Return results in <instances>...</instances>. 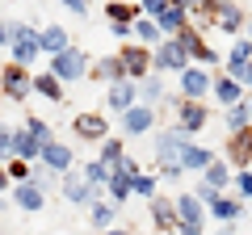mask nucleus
<instances>
[{"label":"nucleus","mask_w":252,"mask_h":235,"mask_svg":"<svg viewBox=\"0 0 252 235\" xmlns=\"http://www.w3.org/2000/svg\"><path fill=\"white\" fill-rule=\"evenodd\" d=\"M210 164H215V151H210V147H193V143L181 147V172H185V168H202V172H206Z\"/></svg>","instance_id":"16"},{"label":"nucleus","mask_w":252,"mask_h":235,"mask_svg":"<svg viewBox=\"0 0 252 235\" xmlns=\"http://www.w3.org/2000/svg\"><path fill=\"white\" fill-rule=\"evenodd\" d=\"M135 101H139V97H135V80H118V84H109V109L126 114Z\"/></svg>","instance_id":"17"},{"label":"nucleus","mask_w":252,"mask_h":235,"mask_svg":"<svg viewBox=\"0 0 252 235\" xmlns=\"http://www.w3.org/2000/svg\"><path fill=\"white\" fill-rule=\"evenodd\" d=\"M160 92H164V84L156 80V76H147V80H143V97H147V101H156Z\"/></svg>","instance_id":"40"},{"label":"nucleus","mask_w":252,"mask_h":235,"mask_svg":"<svg viewBox=\"0 0 252 235\" xmlns=\"http://www.w3.org/2000/svg\"><path fill=\"white\" fill-rule=\"evenodd\" d=\"M34 92H42V97H51V101H63V84L55 80L51 72H42V76H34Z\"/></svg>","instance_id":"26"},{"label":"nucleus","mask_w":252,"mask_h":235,"mask_svg":"<svg viewBox=\"0 0 252 235\" xmlns=\"http://www.w3.org/2000/svg\"><path fill=\"white\" fill-rule=\"evenodd\" d=\"M9 42H13V55H17L21 67L38 59V34L30 26H9Z\"/></svg>","instance_id":"5"},{"label":"nucleus","mask_w":252,"mask_h":235,"mask_svg":"<svg viewBox=\"0 0 252 235\" xmlns=\"http://www.w3.org/2000/svg\"><path fill=\"white\" fill-rule=\"evenodd\" d=\"M177 46L185 51V59H202V63H215V51H210V46L202 42V34H193V29H181V34H177Z\"/></svg>","instance_id":"13"},{"label":"nucleus","mask_w":252,"mask_h":235,"mask_svg":"<svg viewBox=\"0 0 252 235\" xmlns=\"http://www.w3.org/2000/svg\"><path fill=\"white\" fill-rule=\"evenodd\" d=\"M13 151V135H9V130H0V155H9Z\"/></svg>","instance_id":"44"},{"label":"nucleus","mask_w":252,"mask_h":235,"mask_svg":"<svg viewBox=\"0 0 252 235\" xmlns=\"http://www.w3.org/2000/svg\"><path fill=\"white\" fill-rule=\"evenodd\" d=\"M193 198H198L202 206H215V202H219V189H210V185H202V189L193 193Z\"/></svg>","instance_id":"42"},{"label":"nucleus","mask_w":252,"mask_h":235,"mask_svg":"<svg viewBox=\"0 0 252 235\" xmlns=\"http://www.w3.org/2000/svg\"><path fill=\"white\" fill-rule=\"evenodd\" d=\"M93 80H109V84H118V80H126V72H122V63H118V55L114 59H97V63H93Z\"/></svg>","instance_id":"22"},{"label":"nucleus","mask_w":252,"mask_h":235,"mask_svg":"<svg viewBox=\"0 0 252 235\" xmlns=\"http://www.w3.org/2000/svg\"><path fill=\"white\" fill-rule=\"evenodd\" d=\"M63 193H67V202H93L97 198L93 185L84 181V172H72V168H67V176H63Z\"/></svg>","instance_id":"15"},{"label":"nucleus","mask_w":252,"mask_h":235,"mask_svg":"<svg viewBox=\"0 0 252 235\" xmlns=\"http://www.w3.org/2000/svg\"><path fill=\"white\" fill-rule=\"evenodd\" d=\"M248 42H252V38H248Z\"/></svg>","instance_id":"53"},{"label":"nucleus","mask_w":252,"mask_h":235,"mask_svg":"<svg viewBox=\"0 0 252 235\" xmlns=\"http://www.w3.org/2000/svg\"><path fill=\"white\" fill-rule=\"evenodd\" d=\"M202 4H206V9H219V4H227V0H202Z\"/></svg>","instance_id":"48"},{"label":"nucleus","mask_w":252,"mask_h":235,"mask_svg":"<svg viewBox=\"0 0 252 235\" xmlns=\"http://www.w3.org/2000/svg\"><path fill=\"white\" fill-rule=\"evenodd\" d=\"M156 122V109L152 105H143V101H135V105L122 114V126H126V135H143L147 126Z\"/></svg>","instance_id":"11"},{"label":"nucleus","mask_w":252,"mask_h":235,"mask_svg":"<svg viewBox=\"0 0 252 235\" xmlns=\"http://www.w3.org/2000/svg\"><path fill=\"white\" fill-rule=\"evenodd\" d=\"M105 13H109V21H114V26H130V21L139 17V4H122V0H109Z\"/></svg>","instance_id":"25"},{"label":"nucleus","mask_w":252,"mask_h":235,"mask_svg":"<svg viewBox=\"0 0 252 235\" xmlns=\"http://www.w3.org/2000/svg\"><path fill=\"white\" fill-rule=\"evenodd\" d=\"M38 160L46 164V172H67L72 168V151H67V143H42V151H38Z\"/></svg>","instance_id":"10"},{"label":"nucleus","mask_w":252,"mask_h":235,"mask_svg":"<svg viewBox=\"0 0 252 235\" xmlns=\"http://www.w3.org/2000/svg\"><path fill=\"white\" fill-rule=\"evenodd\" d=\"M172 9H181V13H198V9H206L202 0H168Z\"/></svg>","instance_id":"43"},{"label":"nucleus","mask_w":252,"mask_h":235,"mask_svg":"<svg viewBox=\"0 0 252 235\" xmlns=\"http://www.w3.org/2000/svg\"><path fill=\"white\" fill-rule=\"evenodd\" d=\"M172 210H177V227H198L206 223V210H202V202L193 198V193H181L177 202H172Z\"/></svg>","instance_id":"6"},{"label":"nucleus","mask_w":252,"mask_h":235,"mask_svg":"<svg viewBox=\"0 0 252 235\" xmlns=\"http://www.w3.org/2000/svg\"><path fill=\"white\" fill-rule=\"evenodd\" d=\"M227 181H231V168L215 160V164H210V168H206V181H202V185H210V189H223Z\"/></svg>","instance_id":"30"},{"label":"nucleus","mask_w":252,"mask_h":235,"mask_svg":"<svg viewBox=\"0 0 252 235\" xmlns=\"http://www.w3.org/2000/svg\"><path fill=\"white\" fill-rule=\"evenodd\" d=\"M227 126H231V130L252 126V118H248V101H235V105H227Z\"/></svg>","instance_id":"27"},{"label":"nucleus","mask_w":252,"mask_h":235,"mask_svg":"<svg viewBox=\"0 0 252 235\" xmlns=\"http://www.w3.org/2000/svg\"><path fill=\"white\" fill-rule=\"evenodd\" d=\"M156 26H160V34H172V38H177L181 29H185V13H181V9H172V4H168V9H164L160 17H156Z\"/></svg>","instance_id":"23"},{"label":"nucleus","mask_w":252,"mask_h":235,"mask_svg":"<svg viewBox=\"0 0 252 235\" xmlns=\"http://www.w3.org/2000/svg\"><path fill=\"white\" fill-rule=\"evenodd\" d=\"M244 84H252V63H248V76H244Z\"/></svg>","instance_id":"50"},{"label":"nucleus","mask_w":252,"mask_h":235,"mask_svg":"<svg viewBox=\"0 0 252 235\" xmlns=\"http://www.w3.org/2000/svg\"><path fill=\"white\" fill-rule=\"evenodd\" d=\"M105 235H130V231H118V227H114V231H105Z\"/></svg>","instance_id":"51"},{"label":"nucleus","mask_w":252,"mask_h":235,"mask_svg":"<svg viewBox=\"0 0 252 235\" xmlns=\"http://www.w3.org/2000/svg\"><path fill=\"white\" fill-rule=\"evenodd\" d=\"M177 231H181V235H202L198 227H177Z\"/></svg>","instance_id":"47"},{"label":"nucleus","mask_w":252,"mask_h":235,"mask_svg":"<svg viewBox=\"0 0 252 235\" xmlns=\"http://www.w3.org/2000/svg\"><path fill=\"white\" fill-rule=\"evenodd\" d=\"M105 189H109V198H114V202H126V198H130V176H118V172H109Z\"/></svg>","instance_id":"31"},{"label":"nucleus","mask_w":252,"mask_h":235,"mask_svg":"<svg viewBox=\"0 0 252 235\" xmlns=\"http://www.w3.org/2000/svg\"><path fill=\"white\" fill-rule=\"evenodd\" d=\"M9 42V26H4V21H0V46Z\"/></svg>","instance_id":"46"},{"label":"nucleus","mask_w":252,"mask_h":235,"mask_svg":"<svg viewBox=\"0 0 252 235\" xmlns=\"http://www.w3.org/2000/svg\"><path fill=\"white\" fill-rule=\"evenodd\" d=\"M4 185H9V176H4V168H0V193H4Z\"/></svg>","instance_id":"49"},{"label":"nucleus","mask_w":252,"mask_h":235,"mask_svg":"<svg viewBox=\"0 0 252 235\" xmlns=\"http://www.w3.org/2000/svg\"><path fill=\"white\" fill-rule=\"evenodd\" d=\"M152 67H160V72H185L189 67V59H185V51L177 46V38H168V42L152 55Z\"/></svg>","instance_id":"7"},{"label":"nucleus","mask_w":252,"mask_h":235,"mask_svg":"<svg viewBox=\"0 0 252 235\" xmlns=\"http://www.w3.org/2000/svg\"><path fill=\"white\" fill-rule=\"evenodd\" d=\"M89 214H93V223H97V227H109V223H114V206H109V202H101V198H93L89 202Z\"/></svg>","instance_id":"32"},{"label":"nucleus","mask_w":252,"mask_h":235,"mask_svg":"<svg viewBox=\"0 0 252 235\" xmlns=\"http://www.w3.org/2000/svg\"><path fill=\"white\" fill-rule=\"evenodd\" d=\"M38 151H42V143H38L34 135H30V130H17V135H13V155H17V160H38Z\"/></svg>","instance_id":"20"},{"label":"nucleus","mask_w":252,"mask_h":235,"mask_svg":"<svg viewBox=\"0 0 252 235\" xmlns=\"http://www.w3.org/2000/svg\"><path fill=\"white\" fill-rule=\"evenodd\" d=\"M122 155H126V151H122V143H118V139H101V160H97V164H105V168L114 172V164L122 160Z\"/></svg>","instance_id":"28"},{"label":"nucleus","mask_w":252,"mask_h":235,"mask_svg":"<svg viewBox=\"0 0 252 235\" xmlns=\"http://www.w3.org/2000/svg\"><path fill=\"white\" fill-rule=\"evenodd\" d=\"M181 92H185L181 101H202L210 92V76L202 72V67H185V72H181Z\"/></svg>","instance_id":"8"},{"label":"nucleus","mask_w":252,"mask_h":235,"mask_svg":"<svg viewBox=\"0 0 252 235\" xmlns=\"http://www.w3.org/2000/svg\"><path fill=\"white\" fill-rule=\"evenodd\" d=\"M240 88H244V84H235L231 76H223V80L215 84V97L223 101V105H235V101H240Z\"/></svg>","instance_id":"29"},{"label":"nucleus","mask_w":252,"mask_h":235,"mask_svg":"<svg viewBox=\"0 0 252 235\" xmlns=\"http://www.w3.org/2000/svg\"><path fill=\"white\" fill-rule=\"evenodd\" d=\"M185 143H189L185 130H177V126L164 130V135L156 139V160H160V172L168 176V181H172V176H181V147H185Z\"/></svg>","instance_id":"1"},{"label":"nucleus","mask_w":252,"mask_h":235,"mask_svg":"<svg viewBox=\"0 0 252 235\" xmlns=\"http://www.w3.org/2000/svg\"><path fill=\"white\" fill-rule=\"evenodd\" d=\"M26 130L38 139V143H51V126H46L42 118H30V122H26Z\"/></svg>","instance_id":"37"},{"label":"nucleus","mask_w":252,"mask_h":235,"mask_svg":"<svg viewBox=\"0 0 252 235\" xmlns=\"http://www.w3.org/2000/svg\"><path fill=\"white\" fill-rule=\"evenodd\" d=\"M0 92H4V97H13V101H26L30 92H34V76H30L21 63L0 67Z\"/></svg>","instance_id":"3"},{"label":"nucleus","mask_w":252,"mask_h":235,"mask_svg":"<svg viewBox=\"0 0 252 235\" xmlns=\"http://www.w3.org/2000/svg\"><path fill=\"white\" fill-rule=\"evenodd\" d=\"M231 176H235V185H240L244 198H252V172H231Z\"/></svg>","instance_id":"41"},{"label":"nucleus","mask_w":252,"mask_h":235,"mask_svg":"<svg viewBox=\"0 0 252 235\" xmlns=\"http://www.w3.org/2000/svg\"><path fill=\"white\" fill-rule=\"evenodd\" d=\"M210 13H215V26L227 29V34H235V29L244 26V9L240 4H219V9H210Z\"/></svg>","instance_id":"18"},{"label":"nucleus","mask_w":252,"mask_h":235,"mask_svg":"<svg viewBox=\"0 0 252 235\" xmlns=\"http://www.w3.org/2000/svg\"><path fill=\"white\" fill-rule=\"evenodd\" d=\"M72 130H76L80 139H109V122H105L101 114H76Z\"/></svg>","instance_id":"14"},{"label":"nucleus","mask_w":252,"mask_h":235,"mask_svg":"<svg viewBox=\"0 0 252 235\" xmlns=\"http://www.w3.org/2000/svg\"><path fill=\"white\" fill-rule=\"evenodd\" d=\"M67 46H72V42H67V34H63L59 26H51V29H42V34H38V51L63 55V51H67Z\"/></svg>","instance_id":"21"},{"label":"nucleus","mask_w":252,"mask_h":235,"mask_svg":"<svg viewBox=\"0 0 252 235\" xmlns=\"http://www.w3.org/2000/svg\"><path fill=\"white\" fill-rule=\"evenodd\" d=\"M227 155L235 160V172L248 168V160H252V126H244V130H235V135H231V143H227Z\"/></svg>","instance_id":"12"},{"label":"nucleus","mask_w":252,"mask_h":235,"mask_svg":"<svg viewBox=\"0 0 252 235\" xmlns=\"http://www.w3.org/2000/svg\"><path fill=\"white\" fill-rule=\"evenodd\" d=\"M177 118H181V126L177 130H185V135H189V130H202V126H206V105H202V101H177Z\"/></svg>","instance_id":"9"},{"label":"nucleus","mask_w":252,"mask_h":235,"mask_svg":"<svg viewBox=\"0 0 252 235\" xmlns=\"http://www.w3.org/2000/svg\"><path fill=\"white\" fill-rule=\"evenodd\" d=\"M130 193H139V198H156V176H143V172H139L135 181H130Z\"/></svg>","instance_id":"36"},{"label":"nucleus","mask_w":252,"mask_h":235,"mask_svg":"<svg viewBox=\"0 0 252 235\" xmlns=\"http://www.w3.org/2000/svg\"><path fill=\"white\" fill-rule=\"evenodd\" d=\"M17 206L21 210H30V214H38V210H42V189H38V185H17Z\"/></svg>","instance_id":"24"},{"label":"nucleus","mask_w":252,"mask_h":235,"mask_svg":"<svg viewBox=\"0 0 252 235\" xmlns=\"http://www.w3.org/2000/svg\"><path fill=\"white\" fill-rule=\"evenodd\" d=\"M248 118H252V101H248Z\"/></svg>","instance_id":"52"},{"label":"nucleus","mask_w":252,"mask_h":235,"mask_svg":"<svg viewBox=\"0 0 252 235\" xmlns=\"http://www.w3.org/2000/svg\"><path fill=\"white\" fill-rule=\"evenodd\" d=\"M84 181H89L93 189H101V185L109 181V168H105V164H97V160H93L89 168H84Z\"/></svg>","instance_id":"35"},{"label":"nucleus","mask_w":252,"mask_h":235,"mask_svg":"<svg viewBox=\"0 0 252 235\" xmlns=\"http://www.w3.org/2000/svg\"><path fill=\"white\" fill-rule=\"evenodd\" d=\"M4 176H17V181L26 185V181H30V164H26V160H13V164H9V172H4Z\"/></svg>","instance_id":"39"},{"label":"nucleus","mask_w":252,"mask_h":235,"mask_svg":"<svg viewBox=\"0 0 252 235\" xmlns=\"http://www.w3.org/2000/svg\"><path fill=\"white\" fill-rule=\"evenodd\" d=\"M51 76L55 80H80V76H89V59H84V51H76V46H67L63 55H55V63H51Z\"/></svg>","instance_id":"2"},{"label":"nucleus","mask_w":252,"mask_h":235,"mask_svg":"<svg viewBox=\"0 0 252 235\" xmlns=\"http://www.w3.org/2000/svg\"><path fill=\"white\" fill-rule=\"evenodd\" d=\"M139 9L147 13V21H156V17H160L164 9H168V0H143V4H139Z\"/></svg>","instance_id":"38"},{"label":"nucleus","mask_w":252,"mask_h":235,"mask_svg":"<svg viewBox=\"0 0 252 235\" xmlns=\"http://www.w3.org/2000/svg\"><path fill=\"white\" fill-rule=\"evenodd\" d=\"M63 4H67L72 13H84V9H89V0H63Z\"/></svg>","instance_id":"45"},{"label":"nucleus","mask_w":252,"mask_h":235,"mask_svg":"<svg viewBox=\"0 0 252 235\" xmlns=\"http://www.w3.org/2000/svg\"><path fill=\"white\" fill-rule=\"evenodd\" d=\"M118 63H122L126 80H143V76L152 72V51H147V46H122Z\"/></svg>","instance_id":"4"},{"label":"nucleus","mask_w":252,"mask_h":235,"mask_svg":"<svg viewBox=\"0 0 252 235\" xmlns=\"http://www.w3.org/2000/svg\"><path fill=\"white\" fill-rule=\"evenodd\" d=\"M135 38H139V46H143V42H156V38H160V26L147 21V17H135Z\"/></svg>","instance_id":"33"},{"label":"nucleus","mask_w":252,"mask_h":235,"mask_svg":"<svg viewBox=\"0 0 252 235\" xmlns=\"http://www.w3.org/2000/svg\"><path fill=\"white\" fill-rule=\"evenodd\" d=\"M152 223L160 231H177V210H172L168 198H152Z\"/></svg>","instance_id":"19"},{"label":"nucleus","mask_w":252,"mask_h":235,"mask_svg":"<svg viewBox=\"0 0 252 235\" xmlns=\"http://www.w3.org/2000/svg\"><path fill=\"white\" fill-rule=\"evenodd\" d=\"M215 214L223 218V223H231V218L244 214V206H240V202H231V198H219V202H215Z\"/></svg>","instance_id":"34"}]
</instances>
